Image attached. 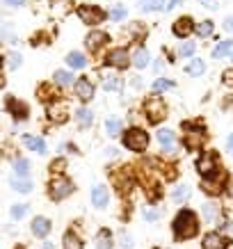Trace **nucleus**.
<instances>
[{
    "label": "nucleus",
    "instance_id": "obj_51",
    "mask_svg": "<svg viewBox=\"0 0 233 249\" xmlns=\"http://www.w3.org/2000/svg\"><path fill=\"white\" fill-rule=\"evenodd\" d=\"M179 2H180V0H172V2L167 5V9H174V7H176V5H179Z\"/></svg>",
    "mask_w": 233,
    "mask_h": 249
},
{
    "label": "nucleus",
    "instance_id": "obj_45",
    "mask_svg": "<svg viewBox=\"0 0 233 249\" xmlns=\"http://www.w3.org/2000/svg\"><path fill=\"white\" fill-rule=\"evenodd\" d=\"M144 217H146V219H151V222H153V219L158 217V213H156V211H144Z\"/></svg>",
    "mask_w": 233,
    "mask_h": 249
},
{
    "label": "nucleus",
    "instance_id": "obj_10",
    "mask_svg": "<svg viewBox=\"0 0 233 249\" xmlns=\"http://www.w3.org/2000/svg\"><path fill=\"white\" fill-rule=\"evenodd\" d=\"M75 94H78L80 101H91L94 98V85H91V80H87V78L75 80Z\"/></svg>",
    "mask_w": 233,
    "mask_h": 249
},
{
    "label": "nucleus",
    "instance_id": "obj_41",
    "mask_svg": "<svg viewBox=\"0 0 233 249\" xmlns=\"http://www.w3.org/2000/svg\"><path fill=\"white\" fill-rule=\"evenodd\" d=\"M9 67H12V69H18V67H21V55H18V53H12V55H9Z\"/></svg>",
    "mask_w": 233,
    "mask_h": 249
},
{
    "label": "nucleus",
    "instance_id": "obj_13",
    "mask_svg": "<svg viewBox=\"0 0 233 249\" xmlns=\"http://www.w3.org/2000/svg\"><path fill=\"white\" fill-rule=\"evenodd\" d=\"M108 201H110V195H108V188L106 185H96L91 190V204L96 208H106Z\"/></svg>",
    "mask_w": 233,
    "mask_h": 249
},
{
    "label": "nucleus",
    "instance_id": "obj_31",
    "mask_svg": "<svg viewBox=\"0 0 233 249\" xmlns=\"http://www.w3.org/2000/svg\"><path fill=\"white\" fill-rule=\"evenodd\" d=\"M203 217L208 219V222H217L219 217V208L215 204H206L203 206Z\"/></svg>",
    "mask_w": 233,
    "mask_h": 249
},
{
    "label": "nucleus",
    "instance_id": "obj_6",
    "mask_svg": "<svg viewBox=\"0 0 233 249\" xmlns=\"http://www.w3.org/2000/svg\"><path fill=\"white\" fill-rule=\"evenodd\" d=\"M185 149H190V151H197V149H201L203 140H206V133H203V128H199V126H190V124H185Z\"/></svg>",
    "mask_w": 233,
    "mask_h": 249
},
{
    "label": "nucleus",
    "instance_id": "obj_14",
    "mask_svg": "<svg viewBox=\"0 0 233 249\" xmlns=\"http://www.w3.org/2000/svg\"><path fill=\"white\" fill-rule=\"evenodd\" d=\"M32 233L37 235V238H46V235L51 233V219L46 217H35L32 219Z\"/></svg>",
    "mask_w": 233,
    "mask_h": 249
},
{
    "label": "nucleus",
    "instance_id": "obj_43",
    "mask_svg": "<svg viewBox=\"0 0 233 249\" xmlns=\"http://www.w3.org/2000/svg\"><path fill=\"white\" fill-rule=\"evenodd\" d=\"M9 7H21V5H25V0H5Z\"/></svg>",
    "mask_w": 233,
    "mask_h": 249
},
{
    "label": "nucleus",
    "instance_id": "obj_26",
    "mask_svg": "<svg viewBox=\"0 0 233 249\" xmlns=\"http://www.w3.org/2000/svg\"><path fill=\"white\" fill-rule=\"evenodd\" d=\"M12 188L16 190V192H23V195H25V192H30L32 190V183L28 181V178H12Z\"/></svg>",
    "mask_w": 233,
    "mask_h": 249
},
{
    "label": "nucleus",
    "instance_id": "obj_34",
    "mask_svg": "<svg viewBox=\"0 0 233 249\" xmlns=\"http://www.w3.org/2000/svg\"><path fill=\"white\" fill-rule=\"evenodd\" d=\"M106 130L110 133L112 137H117L121 133V121L119 119H108L106 121Z\"/></svg>",
    "mask_w": 233,
    "mask_h": 249
},
{
    "label": "nucleus",
    "instance_id": "obj_36",
    "mask_svg": "<svg viewBox=\"0 0 233 249\" xmlns=\"http://www.w3.org/2000/svg\"><path fill=\"white\" fill-rule=\"evenodd\" d=\"M9 213H12V217H14V219H23L25 215H28V206H25V204H16V206H12V211H9Z\"/></svg>",
    "mask_w": 233,
    "mask_h": 249
},
{
    "label": "nucleus",
    "instance_id": "obj_19",
    "mask_svg": "<svg viewBox=\"0 0 233 249\" xmlns=\"http://www.w3.org/2000/svg\"><path fill=\"white\" fill-rule=\"evenodd\" d=\"M112 233L108 231V229H101L96 233V247L98 249H112Z\"/></svg>",
    "mask_w": 233,
    "mask_h": 249
},
{
    "label": "nucleus",
    "instance_id": "obj_33",
    "mask_svg": "<svg viewBox=\"0 0 233 249\" xmlns=\"http://www.w3.org/2000/svg\"><path fill=\"white\" fill-rule=\"evenodd\" d=\"M55 83L57 85H73V73H69V71H55Z\"/></svg>",
    "mask_w": 233,
    "mask_h": 249
},
{
    "label": "nucleus",
    "instance_id": "obj_35",
    "mask_svg": "<svg viewBox=\"0 0 233 249\" xmlns=\"http://www.w3.org/2000/svg\"><path fill=\"white\" fill-rule=\"evenodd\" d=\"M188 196H190V188H188V185H180V188L174 190V201H176V204L185 201Z\"/></svg>",
    "mask_w": 233,
    "mask_h": 249
},
{
    "label": "nucleus",
    "instance_id": "obj_28",
    "mask_svg": "<svg viewBox=\"0 0 233 249\" xmlns=\"http://www.w3.org/2000/svg\"><path fill=\"white\" fill-rule=\"evenodd\" d=\"M14 172L18 174V178H25L28 172H30V162H28V160H23V158L14 160Z\"/></svg>",
    "mask_w": 233,
    "mask_h": 249
},
{
    "label": "nucleus",
    "instance_id": "obj_5",
    "mask_svg": "<svg viewBox=\"0 0 233 249\" xmlns=\"http://www.w3.org/2000/svg\"><path fill=\"white\" fill-rule=\"evenodd\" d=\"M197 172L201 174L203 178H208V176H213V174H217V172H219V167H217V156H215L213 151H206L201 158L197 160Z\"/></svg>",
    "mask_w": 233,
    "mask_h": 249
},
{
    "label": "nucleus",
    "instance_id": "obj_9",
    "mask_svg": "<svg viewBox=\"0 0 233 249\" xmlns=\"http://www.w3.org/2000/svg\"><path fill=\"white\" fill-rule=\"evenodd\" d=\"M106 64L108 67H114V69H126L128 64H130L128 51L126 48H114V51H110L106 57Z\"/></svg>",
    "mask_w": 233,
    "mask_h": 249
},
{
    "label": "nucleus",
    "instance_id": "obj_21",
    "mask_svg": "<svg viewBox=\"0 0 233 249\" xmlns=\"http://www.w3.org/2000/svg\"><path fill=\"white\" fill-rule=\"evenodd\" d=\"M62 247L64 249H83V242H80V238L75 233H64V240H62Z\"/></svg>",
    "mask_w": 233,
    "mask_h": 249
},
{
    "label": "nucleus",
    "instance_id": "obj_23",
    "mask_svg": "<svg viewBox=\"0 0 233 249\" xmlns=\"http://www.w3.org/2000/svg\"><path fill=\"white\" fill-rule=\"evenodd\" d=\"M103 89H108V91H119L121 89V78L114 76V73L106 76V78H103Z\"/></svg>",
    "mask_w": 233,
    "mask_h": 249
},
{
    "label": "nucleus",
    "instance_id": "obj_24",
    "mask_svg": "<svg viewBox=\"0 0 233 249\" xmlns=\"http://www.w3.org/2000/svg\"><path fill=\"white\" fill-rule=\"evenodd\" d=\"M67 64L69 67H73V69H83L85 64H87V60H85L83 53H69L67 55Z\"/></svg>",
    "mask_w": 233,
    "mask_h": 249
},
{
    "label": "nucleus",
    "instance_id": "obj_20",
    "mask_svg": "<svg viewBox=\"0 0 233 249\" xmlns=\"http://www.w3.org/2000/svg\"><path fill=\"white\" fill-rule=\"evenodd\" d=\"M233 53V41L231 39H226V41H219L215 48H213V57L215 60H219V57H224V55Z\"/></svg>",
    "mask_w": 233,
    "mask_h": 249
},
{
    "label": "nucleus",
    "instance_id": "obj_32",
    "mask_svg": "<svg viewBox=\"0 0 233 249\" xmlns=\"http://www.w3.org/2000/svg\"><path fill=\"white\" fill-rule=\"evenodd\" d=\"M203 71H206V64H203V60H192L188 64V73H190V76H201Z\"/></svg>",
    "mask_w": 233,
    "mask_h": 249
},
{
    "label": "nucleus",
    "instance_id": "obj_22",
    "mask_svg": "<svg viewBox=\"0 0 233 249\" xmlns=\"http://www.w3.org/2000/svg\"><path fill=\"white\" fill-rule=\"evenodd\" d=\"M48 117L57 124H64L67 121V106H57V107H48Z\"/></svg>",
    "mask_w": 233,
    "mask_h": 249
},
{
    "label": "nucleus",
    "instance_id": "obj_30",
    "mask_svg": "<svg viewBox=\"0 0 233 249\" xmlns=\"http://www.w3.org/2000/svg\"><path fill=\"white\" fill-rule=\"evenodd\" d=\"M213 30H215L213 21H201V23H199V25L195 28V32L199 35V37H208V35H213Z\"/></svg>",
    "mask_w": 233,
    "mask_h": 249
},
{
    "label": "nucleus",
    "instance_id": "obj_49",
    "mask_svg": "<svg viewBox=\"0 0 233 249\" xmlns=\"http://www.w3.org/2000/svg\"><path fill=\"white\" fill-rule=\"evenodd\" d=\"M222 249H233V240H224V245H222Z\"/></svg>",
    "mask_w": 233,
    "mask_h": 249
},
{
    "label": "nucleus",
    "instance_id": "obj_17",
    "mask_svg": "<svg viewBox=\"0 0 233 249\" xmlns=\"http://www.w3.org/2000/svg\"><path fill=\"white\" fill-rule=\"evenodd\" d=\"M222 245H224V240L219 238V233H206L203 235V242H201V249H222Z\"/></svg>",
    "mask_w": 233,
    "mask_h": 249
},
{
    "label": "nucleus",
    "instance_id": "obj_27",
    "mask_svg": "<svg viewBox=\"0 0 233 249\" xmlns=\"http://www.w3.org/2000/svg\"><path fill=\"white\" fill-rule=\"evenodd\" d=\"M75 119H78L80 126H90L91 119H94V114H91V110H87V107H80V110L75 112Z\"/></svg>",
    "mask_w": 233,
    "mask_h": 249
},
{
    "label": "nucleus",
    "instance_id": "obj_47",
    "mask_svg": "<svg viewBox=\"0 0 233 249\" xmlns=\"http://www.w3.org/2000/svg\"><path fill=\"white\" fill-rule=\"evenodd\" d=\"M224 83H226V85L233 83V71H226V73H224Z\"/></svg>",
    "mask_w": 233,
    "mask_h": 249
},
{
    "label": "nucleus",
    "instance_id": "obj_15",
    "mask_svg": "<svg viewBox=\"0 0 233 249\" xmlns=\"http://www.w3.org/2000/svg\"><path fill=\"white\" fill-rule=\"evenodd\" d=\"M85 41H87V46H90V51L94 53V51H98V48H103V46L108 44V35L106 32H90Z\"/></svg>",
    "mask_w": 233,
    "mask_h": 249
},
{
    "label": "nucleus",
    "instance_id": "obj_25",
    "mask_svg": "<svg viewBox=\"0 0 233 249\" xmlns=\"http://www.w3.org/2000/svg\"><path fill=\"white\" fill-rule=\"evenodd\" d=\"M0 39H5L7 44H16V32H14V28H12L9 23L0 25Z\"/></svg>",
    "mask_w": 233,
    "mask_h": 249
},
{
    "label": "nucleus",
    "instance_id": "obj_2",
    "mask_svg": "<svg viewBox=\"0 0 233 249\" xmlns=\"http://www.w3.org/2000/svg\"><path fill=\"white\" fill-rule=\"evenodd\" d=\"M124 146L130 149V151H146V146H149V133L142 128H130L124 135Z\"/></svg>",
    "mask_w": 233,
    "mask_h": 249
},
{
    "label": "nucleus",
    "instance_id": "obj_1",
    "mask_svg": "<svg viewBox=\"0 0 233 249\" xmlns=\"http://www.w3.org/2000/svg\"><path fill=\"white\" fill-rule=\"evenodd\" d=\"M174 235H176V240H190V238H195L199 233V219L192 211H180L176 217H174Z\"/></svg>",
    "mask_w": 233,
    "mask_h": 249
},
{
    "label": "nucleus",
    "instance_id": "obj_8",
    "mask_svg": "<svg viewBox=\"0 0 233 249\" xmlns=\"http://www.w3.org/2000/svg\"><path fill=\"white\" fill-rule=\"evenodd\" d=\"M224 183H226V174L224 172H217L208 176V178H203V185L201 188L208 192V195H219L222 190H224Z\"/></svg>",
    "mask_w": 233,
    "mask_h": 249
},
{
    "label": "nucleus",
    "instance_id": "obj_29",
    "mask_svg": "<svg viewBox=\"0 0 233 249\" xmlns=\"http://www.w3.org/2000/svg\"><path fill=\"white\" fill-rule=\"evenodd\" d=\"M140 7L146 12H156V9L165 7V0H140Z\"/></svg>",
    "mask_w": 233,
    "mask_h": 249
},
{
    "label": "nucleus",
    "instance_id": "obj_55",
    "mask_svg": "<svg viewBox=\"0 0 233 249\" xmlns=\"http://www.w3.org/2000/svg\"><path fill=\"white\" fill-rule=\"evenodd\" d=\"M16 249H23V247H16Z\"/></svg>",
    "mask_w": 233,
    "mask_h": 249
},
{
    "label": "nucleus",
    "instance_id": "obj_37",
    "mask_svg": "<svg viewBox=\"0 0 233 249\" xmlns=\"http://www.w3.org/2000/svg\"><path fill=\"white\" fill-rule=\"evenodd\" d=\"M195 48H197V46L192 44V41H185V44H180V48H179L180 57H190V55H195Z\"/></svg>",
    "mask_w": 233,
    "mask_h": 249
},
{
    "label": "nucleus",
    "instance_id": "obj_40",
    "mask_svg": "<svg viewBox=\"0 0 233 249\" xmlns=\"http://www.w3.org/2000/svg\"><path fill=\"white\" fill-rule=\"evenodd\" d=\"M153 89H156V91H167V89H172V83H169V80H162V78H158V80L153 83Z\"/></svg>",
    "mask_w": 233,
    "mask_h": 249
},
{
    "label": "nucleus",
    "instance_id": "obj_52",
    "mask_svg": "<svg viewBox=\"0 0 233 249\" xmlns=\"http://www.w3.org/2000/svg\"><path fill=\"white\" fill-rule=\"evenodd\" d=\"M229 195L233 196V183H231V185H229Z\"/></svg>",
    "mask_w": 233,
    "mask_h": 249
},
{
    "label": "nucleus",
    "instance_id": "obj_44",
    "mask_svg": "<svg viewBox=\"0 0 233 249\" xmlns=\"http://www.w3.org/2000/svg\"><path fill=\"white\" fill-rule=\"evenodd\" d=\"M199 2H203V5H206L208 9H215V7H217V0H199Z\"/></svg>",
    "mask_w": 233,
    "mask_h": 249
},
{
    "label": "nucleus",
    "instance_id": "obj_3",
    "mask_svg": "<svg viewBox=\"0 0 233 249\" xmlns=\"http://www.w3.org/2000/svg\"><path fill=\"white\" fill-rule=\"evenodd\" d=\"M73 192V183L60 176V178H53L51 185H48V196L53 199V201H62V199H67L69 195Z\"/></svg>",
    "mask_w": 233,
    "mask_h": 249
},
{
    "label": "nucleus",
    "instance_id": "obj_48",
    "mask_svg": "<svg viewBox=\"0 0 233 249\" xmlns=\"http://www.w3.org/2000/svg\"><path fill=\"white\" fill-rule=\"evenodd\" d=\"M226 149H229V153H233V133L229 135V140H226Z\"/></svg>",
    "mask_w": 233,
    "mask_h": 249
},
{
    "label": "nucleus",
    "instance_id": "obj_39",
    "mask_svg": "<svg viewBox=\"0 0 233 249\" xmlns=\"http://www.w3.org/2000/svg\"><path fill=\"white\" fill-rule=\"evenodd\" d=\"M64 167H67V160L57 158V160H53V162H51V172H53V174H62V172H64Z\"/></svg>",
    "mask_w": 233,
    "mask_h": 249
},
{
    "label": "nucleus",
    "instance_id": "obj_12",
    "mask_svg": "<svg viewBox=\"0 0 233 249\" xmlns=\"http://www.w3.org/2000/svg\"><path fill=\"white\" fill-rule=\"evenodd\" d=\"M158 142L162 144V151H165V153H174V151H176V137H174V133L169 128L158 130Z\"/></svg>",
    "mask_w": 233,
    "mask_h": 249
},
{
    "label": "nucleus",
    "instance_id": "obj_46",
    "mask_svg": "<svg viewBox=\"0 0 233 249\" xmlns=\"http://www.w3.org/2000/svg\"><path fill=\"white\" fill-rule=\"evenodd\" d=\"M224 28H226L229 32H233V16H229V18L224 21Z\"/></svg>",
    "mask_w": 233,
    "mask_h": 249
},
{
    "label": "nucleus",
    "instance_id": "obj_16",
    "mask_svg": "<svg viewBox=\"0 0 233 249\" xmlns=\"http://www.w3.org/2000/svg\"><path fill=\"white\" fill-rule=\"evenodd\" d=\"M23 144L30 149V151H35V153H46V142L41 140V137H35V135H23Z\"/></svg>",
    "mask_w": 233,
    "mask_h": 249
},
{
    "label": "nucleus",
    "instance_id": "obj_18",
    "mask_svg": "<svg viewBox=\"0 0 233 249\" xmlns=\"http://www.w3.org/2000/svg\"><path fill=\"white\" fill-rule=\"evenodd\" d=\"M130 62H133V64H135L137 69L149 67V62H151V55H149V51H144V48H137L135 53H133V57H130Z\"/></svg>",
    "mask_w": 233,
    "mask_h": 249
},
{
    "label": "nucleus",
    "instance_id": "obj_4",
    "mask_svg": "<svg viewBox=\"0 0 233 249\" xmlns=\"http://www.w3.org/2000/svg\"><path fill=\"white\" fill-rule=\"evenodd\" d=\"M144 112H146V119L151 121V124H160V121L167 117V107L165 103L160 101L158 96H151L146 103H144Z\"/></svg>",
    "mask_w": 233,
    "mask_h": 249
},
{
    "label": "nucleus",
    "instance_id": "obj_42",
    "mask_svg": "<svg viewBox=\"0 0 233 249\" xmlns=\"http://www.w3.org/2000/svg\"><path fill=\"white\" fill-rule=\"evenodd\" d=\"M121 247H124V249L133 247V238H130L128 233H121Z\"/></svg>",
    "mask_w": 233,
    "mask_h": 249
},
{
    "label": "nucleus",
    "instance_id": "obj_7",
    "mask_svg": "<svg viewBox=\"0 0 233 249\" xmlns=\"http://www.w3.org/2000/svg\"><path fill=\"white\" fill-rule=\"evenodd\" d=\"M78 16L83 18V23H90V25H96L106 18V12L101 7H94V5H83L78 9Z\"/></svg>",
    "mask_w": 233,
    "mask_h": 249
},
{
    "label": "nucleus",
    "instance_id": "obj_53",
    "mask_svg": "<svg viewBox=\"0 0 233 249\" xmlns=\"http://www.w3.org/2000/svg\"><path fill=\"white\" fill-rule=\"evenodd\" d=\"M0 67H2V57H0Z\"/></svg>",
    "mask_w": 233,
    "mask_h": 249
},
{
    "label": "nucleus",
    "instance_id": "obj_38",
    "mask_svg": "<svg viewBox=\"0 0 233 249\" xmlns=\"http://www.w3.org/2000/svg\"><path fill=\"white\" fill-rule=\"evenodd\" d=\"M124 16H126V7H124V5H117V7L110 9V18H112V21H121Z\"/></svg>",
    "mask_w": 233,
    "mask_h": 249
},
{
    "label": "nucleus",
    "instance_id": "obj_11",
    "mask_svg": "<svg viewBox=\"0 0 233 249\" xmlns=\"http://www.w3.org/2000/svg\"><path fill=\"white\" fill-rule=\"evenodd\" d=\"M192 30H195V23H192V18H190V16H180L179 21L174 23V35H176V37H180V39H185Z\"/></svg>",
    "mask_w": 233,
    "mask_h": 249
},
{
    "label": "nucleus",
    "instance_id": "obj_50",
    "mask_svg": "<svg viewBox=\"0 0 233 249\" xmlns=\"http://www.w3.org/2000/svg\"><path fill=\"white\" fill-rule=\"evenodd\" d=\"M106 156H108V158H114V156H117V149H108Z\"/></svg>",
    "mask_w": 233,
    "mask_h": 249
},
{
    "label": "nucleus",
    "instance_id": "obj_54",
    "mask_svg": "<svg viewBox=\"0 0 233 249\" xmlns=\"http://www.w3.org/2000/svg\"><path fill=\"white\" fill-rule=\"evenodd\" d=\"M231 60H233V53H231Z\"/></svg>",
    "mask_w": 233,
    "mask_h": 249
}]
</instances>
